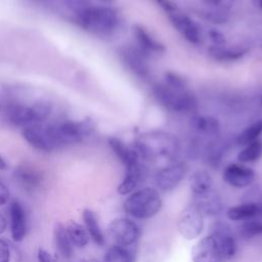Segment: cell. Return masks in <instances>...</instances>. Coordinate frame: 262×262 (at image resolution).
<instances>
[{"mask_svg": "<svg viewBox=\"0 0 262 262\" xmlns=\"http://www.w3.org/2000/svg\"><path fill=\"white\" fill-rule=\"evenodd\" d=\"M139 157L147 162L173 161L180 149L178 139L165 132H147L141 134L135 142Z\"/></svg>", "mask_w": 262, "mask_h": 262, "instance_id": "6da1fadb", "label": "cell"}, {"mask_svg": "<svg viewBox=\"0 0 262 262\" xmlns=\"http://www.w3.org/2000/svg\"><path fill=\"white\" fill-rule=\"evenodd\" d=\"M79 25L86 31L101 37L115 34L120 26L117 11L106 6H89L77 15Z\"/></svg>", "mask_w": 262, "mask_h": 262, "instance_id": "7a4b0ae2", "label": "cell"}, {"mask_svg": "<svg viewBox=\"0 0 262 262\" xmlns=\"http://www.w3.org/2000/svg\"><path fill=\"white\" fill-rule=\"evenodd\" d=\"M156 100L166 110L175 113H191L198 108V99L188 88H175L166 83L152 89Z\"/></svg>", "mask_w": 262, "mask_h": 262, "instance_id": "3957f363", "label": "cell"}, {"mask_svg": "<svg viewBox=\"0 0 262 262\" xmlns=\"http://www.w3.org/2000/svg\"><path fill=\"white\" fill-rule=\"evenodd\" d=\"M124 211L136 219H148L156 216L162 208L159 192L151 187L133 191L123 204Z\"/></svg>", "mask_w": 262, "mask_h": 262, "instance_id": "277c9868", "label": "cell"}, {"mask_svg": "<svg viewBox=\"0 0 262 262\" xmlns=\"http://www.w3.org/2000/svg\"><path fill=\"white\" fill-rule=\"evenodd\" d=\"M47 129L57 147L81 141L95 130L94 122L87 118L82 121H68L58 125H48Z\"/></svg>", "mask_w": 262, "mask_h": 262, "instance_id": "5b68a950", "label": "cell"}, {"mask_svg": "<svg viewBox=\"0 0 262 262\" xmlns=\"http://www.w3.org/2000/svg\"><path fill=\"white\" fill-rule=\"evenodd\" d=\"M107 234L117 246L129 247L140 236V229L135 222L127 218H117L107 226Z\"/></svg>", "mask_w": 262, "mask_h": 262, "instance_id": "8992f818", "label": "cell"}, {"mask_svg": "<svg viewBox=\"0 0 262 262\" xmlns=\"http://www.w3.org/2000/svg\"><path fill=\"white\" fill-rule=\"evenodd\" d=\"M176 225L179 234L183 238L192 241L199 237L203 232L204 216L194 206L190 205L182 210Z\"/></svg>", "mask_w": 262, "mask_h": 262, "instance_id": "52a82bcc", "label": "cell"}, {"mask_svg": "<svg viewBox=\"0 0 262 262\" xmlns=\"http://www.w3.org/2000/svg\"><path fill=\"white\" fill-rule=\"evenodd\" d=\"M212 235L222 261L232 259L237 251L236 241L230 226L223 222L215 223L210 233Z\"/></svg>", "mask_w": 262, "mask_h": 262, "instance_id": "ba28073f", "label": "cell"}, {"mask_svg": "<svg viewBox=\"0 0 262 262\" xmlns=\"http://www.w3.org/2000/svg\"><path fill=\"white\" fill-rule=\"evenodd\" d=\"M170 23L174 29L189 43L199 44L202 40V34L199 26L185 13L177 8L167 12Z\"/></svg>", "mask_w": 262, "mask_h": 262, "instance_id": "9c48e42d", "label": "cell"}, {"mask_svg": "<svg viewBox=\"0 0 262 262\" xmlns=\"http://www.w3.org/2000/svg\"><path fill=\"white\" fill-rule=\"evenodd\" d=\"M186 169L182 163L170 164L158 171L155 177L156 185L163 191H170L182 181Z\"/></svg>", "mask_w": 262, "mask_h": 262, "instance_id": "30bf717a", "label": "cell"}, {"mask_svg": "<svg viewBox=\"0 0 262 262\" xmlns=\"http://www.w3.org/2000/svg\"><path fill=\"white\" fill-rule=\"evenodd\" d=\"M23 136L31 146L38 150L48 152L57 148V145L52 139L47 126L42 127L39 125H33L26 127L23 130Z\"/></svg>", "mask_w": 262, "mask_h": 262, "instance_id": "8fae6325", "label": "cell"}, {"mask_svg": "<svg viewBox=\"0 0 262 262\" xmlns=\"http://www.w3.org/2000/svg\"><path fill=\"white\" fill-rule=\"evenodd\" d=\"M255 171L241 164H229L225 167L222 177L224 182L236 188L249 186L255 179Z\"/></svg>", "mask_w": 262, "mask_h": 262, "instance_id": "7c38bea8", "label": "cell"}, {"mask_svg": "<svg viewBox=\"0 0 262 262\" xmlns=\"http://www.w3.org/2000/svg\"><path fill=\"white\" fill-rule=\"evenodd\" d=\"M121 57L126 67L136 76L146 78L149 75V67L146 61V54L140 49L127 46L121 50Z\"/></svg>", "mask_w": 262, "mask_h": 262, "instance_id": "4fadbf2b", "label": "cell"}, {"mask_svg": "<svg viewBox=\"0 0 262 262\" xmlns=\"http://www.w3.org/2000/svg\"><path fill=\"white\" fill-rule=\"evenodd\" d=\"M192 262H222L212 235L200 239L191 250Z\"/></svg>", "mask_w": 262, "mask_h": 262, "instance_id": "5bb4252c", "label": "cell"}, {"mask_svg": "<svg viewBox=\"0 0 262 262\" xmlns=\"http://www.w3.org/2000/svg\"><path fill=\"white\" fill-rule=\"evenodd\" d=\"M192 206H194L203 216H216L223 209L221 196L213 189L208 192L194 195Z\"/></svg>", "mask_w": 262, "mask_h": 262, "instance_id": "9a60e30c", "label": "cell"}, {"mask_svg": "<svg viewBox=\"0 0 262 262\" xmlns=\"http://www.w3.org/2000/svg\"><path fill=\"white\" fill-rule=\"evenodd\" d=\"M133 36L139 46V49L147 54V53H162L166 50L164 44L158 41L150 33L143 28L142 26L135 25L132 29Z\"/></svg>", "mask_w": 262, "mask_h": 262, "instance_id": "2e32d148", "label": "cell"}, {"mask_svg": "<svg viewBox=\"0 0 262 262\" xmlns=\"http://www.w3.org/2000/svg\"><path fill=\"white\" fill-rule=\"evenodd\" d=\"M10 229L11 237L14 242L24 239L27 229L26 213L18 202H13L10 205Z\"/></svg>", "mask_w": 262, "mask_h": 262, "instance_id": "e0dca14e", "label": "cell"}, {"mask_svg": "<svg viewBox=\"0 0 262 262\" xmlns=\"http://www.w3.org/2000/svg\"><path fill=\"white\" fill-rule=\"evenodd\" d=\"M144 177V169L141 163L133 165L126 169V174L122 182L119 184L117 191L122 194L132 193L141 183Z\"/></svg>", "mask_w": 262, "mask_h": 262, "instance_id": "ac0fdd59", "label": "cell"}, {"mask_svg": "<svg viewBox=\"0 0 262 262\" xmlns=\"http://www.w3.org/2000/svg\"><path fill=\"white\" fill-rule=\"evenodd\" d=\"M108 145L126 169L140 163V157L136 149L129 147L121 139L111 137L108 138Z\"/></svg>", "mask_w": 262, "mask_h": 262, "instance_id": "d6986e66", "label": "cell"}, {"mask_svg": "<svg viewBox=\"0 0 262 262\" xmlns=\"http://www.w3.org/2000/svg\"><path fill=\"white\" fill-rule=\"evenodd\" d=\"M7 111L9 121L16 126L26 128L33 125H38L32 105L13 104L9 106Z\"/></svg>", "mask_w": 262, "mask_h": 262, "instance_id": "ffe728a7", "label": "cell"}, {"mask_svg": "<svg viewBox=\"0 0 262 262\" xmlns=\"http://www.w3.org/2000/svg\"><path fill=\"white\" fill-rule=\"evenodd\" d=\"M14 178L27 190H33L41 184V174L34 167L20 165L14 171Z\"/></svg>", "mask_w": 262, "mask_h": 262, "instance_id": "44dd1931", "label": "cell"}, {"mask_svg": "<svg viewBox=\"0 0 262 262\" xmlns=\"http://www.w3.org/2000/svg\"><path fill=\"white\" fill-rule=\"evenodd\" d=\"M190 125L199 134L207 137H215L221 131L219 121L212 116H194L191 119Z\"/></svg>", "mask_w": 262, "mask_h": 262, "instance_id": "7402d4cb", "label": "cell"}, {"mask_svg": "<svg viewBox=\"0 0 262 262\" xmlns=\"http://www.w3.org/2000/svg\"><path fill=\"white\" fill-rule=\"evenodd\" d=\"M226 216L231 221H246L257 216L259 217V208L257 203H244L229 208L226 212Z\"/></svg>", "mask_w": 262, "mask_h": 262, "instance_id": "603a6c76", "label": "cell"}, {"mask_svg": "<svg viewBox=\"0 0 262 262\" xmlns=\"http://www.w3.org/2000/svg\"><path fill=\"white\" fill-rule=\"evenodd\" d=\"M248 52V49L244 48H230L225 47L224 45L220 46H211L208 50L209 56L217 61H234L243 56H245Z\"/></svg>", "mask_w": 262, "mask_h": 262, "instance_id": "cb8c5ba5", "label": "cell"}, {"mask_svg": "<svg viewBox=\"0 0 262 262\" xmlns=\"http://www.w3.org/2000/svg\"><path fill=\"white\" fill-rule=\"evenodd\" d=\"M213 186V179L209 172L196 170L189 177V187L194 195L210 191Z\"/></svg>", "mask_w": 262, "mask_h": 262, "instance_id": "d4e9b609", "label": "cell"}, {"mask_svg": "<svg viewBox=\"0 0 262 262\" xmlns=\"http://www.w3.org/2000/svg\"><path fill=\"white\" fill-rule=\"evenodd\" d=\"M83 220L89 236H91L96 245L102 246L104 244V235L100 229L97 217L94 212L89 209H85L83 211Z\"/></svg>", "mask_w": 262, "mask_h": 262, "instance_id": "484cf974", "label": "cell"}, {"mask_svg": "<svg viewBox=\"0 0 262 262\" xmlns=\"http://www.w3.org/2000/svg\"><path fill=\"white\" fill-rule=\"evenodd\" d=\"M64 227L71 243L76 247L84 248L89 243V234L81 224L70 220Z\"/></svg>", "mask_w": 262, "mask_h": 262, "instance_id": "4316f807", "label": "cell"}, {"mask_svg": "<svg viewBox=\"0 0 262 262\" xmlns=\"http://www.w3.org/2000/svg\"><path fill=\"white\" fill-rule=\"evenodd\" d=\"M54 241L59 254L64 258H70L73 255L72 243L68 236L66 227L61 223H57L54 227Z\"/></svg>", "mask_w": 262, "mask_h": 262, "instance_id": "83f0119b", "label": "cell"}, {"mask_svg": "<svg viewBox=\"0 0 262 262\" xmlns=\"http://www.w3.org/2000/svg\"><path fill=\"white\" fill-rule=\"evenodd\" d=\"M262 134V119L254 122L247 128H245L235 139V143L239 146H245L259 138Z\"/></svg>", "mask_w": 262, "mask_h": 262, "instance_id": "f1b7e54d", "label": "cell"}, {"mask_svg": "<svg viewBox=\"0 0 262 262\" xmlns=\"http://www.w3.org/2000/svg\"><path fill=\"white\" fill-rule=\"evenodd\" d=\"M237 233L245 241L262 236V221L255 218L243 221L237 228Z\"/></svg>", "mask_w": 262, "mask_h": 262, "instance_id": "f546056e", "label": "cell"}, {"mask_svg": "<svg viewBox=\"0 0 262 262\" xmlns=\"http://www.w3.org/2000/svg\"><path fill=\"white\" fill-rule=\"evenodd\" d=\"M262 157V141L257 139L245 145L237 154V160L242 163H253Z\"/></svg>", "mask_w": 262, "mask_h": 262, "instance_id": "4dcf8cb0", "label": "cell"}, {"mask_svg": "<svg viewBox=\"0 0 262 262\" xmlns=\"http://www.w3.org/2000/svg\"><path fill=\"white\" fill-rule=\"evenodd\" d=\"M104 262H133V255L125 247L115 245L106 251Z\"/></svg>", "mask_w": 262, "mask_h": 262, "instance_id": "1f68e13d", "label": "cell"}, {"mask_svg": "<svg viewBox=\"0 0 262 262\" xmlns=\"http://www.w3.org/2000/svg\"><path fill=\"white\" fill-rule=\"evenodd\" d=\"M32 107L34 111V115H35L37 124L46 120L51 112V104L48 101L43 100V99L34 102L32 104Z\"/></svg>", "mask_w": 262, "mask_h": 262, "instance_id": "d6a6232c", "label": "cell"}, {"mask_svg": "<svg viewBox=\"0 0 262 262\" xmlns=\"http://www.w3.org/2000/svg\"><path fill=\"white\" fill-rule=\"evenodd\" d=\"M205 13H206V15H205L206 19H208L214 24L226 23L229 17L227 10H222V9L211 8L210 10H207Z\"/></svg>", "mask_w": 262, "mask_h": 262, "instance_id": "836d02e7", "label": "cell"}, {"mask_svg": "<svg viewBox=\"0 0 262 262\" xmlns=\"http://www.w3.org/2000/svg\"><path fill=\"white\" fill-rule=\"evenodd\" d=\"M235 0H203V2L211 8L228 10Z\"/></svg>", "mask_w": 262, "mask_h": 262, "instance_id": "e575fe53", "label": "cell"}, {"mask_svg": "<svg viewBox=\"0 0 262 262\" xmlns=\"http://www.w3.org/2000/svg\"><path fill=\"white\" fill-rule=\"evenodd\" d=\"M10 260V251L7 243L3 239H0V262H9Z\"/></svg>", "mask_w": 262, "mask_h": 262, "instance_id": "d590c367", "label": "cell"}, {"mask_svg": "<svg viewBox=\"0 0 262 262\" xmlns=\"http://www.w3.org/2000/svg\"><path fill=\"white\" fill-rule=\"evenodd\" d=\"M209 36H210V39L214 43L215 46H220V45L225 44V38L219 31L212 30V31L209 32Z\"/></svg>", "mask_w": 262, "mask_h": 262, "instance_id": "8d00e7d4", "label": "cell"}, {"mask_svg": "<svg viewBox=\"0 0 262 262\" xmlns=\"http://www.w3.org/2000/svg\"><path fill=\"white\" fill-rule=\"evenodd\" d=\"M37 257H38V262H56L55 257L52 254H50L47 250L42 248L38 250Z\"/></svg>", "mask_w": 262, "mask_h": 262, "instance_id": "74e56055", "label": "cell"}, {"mask_svg": "<svg viewBox=\"0 0 262 262\" xmlns=\"http://www.w3.org/2000/svg\"><path fill=\"white\" fill-rule=\"evenodd\" d=\"M9 199V190L6 185L0 180V206L5 205Z\"/></svg>", "mask_w": 262, "mask_h": 262, "instance_id": "f35d334b", "label": "cell"}, {"mask_svg": "<svg viewBox=\"0 0 262 262\" xmlns=\"http://www.w3.org/2000/svg\"><path fill=\"white\" fill-rule=\"evenodd\" d=\"M157 2L159 3V5L166 11L169 12L175 8H177L176 4L173 3L171 0H157Z\"/></svg>", "mask_w": 262, "mask_h": 262, "instance_id": "ab89813d", "label": "cell"}, {"mask_svg": "<svg viewBox=\"0 0 262 262\" xmlns=\"http://www.w3.org/2000/svg\"><path fill=\"white\" fill-rule=\"evenodd\" d=\"M6 226H7L6 219H5V217L0 213V233H2V232L5 231Z\"/></svg>", "mask_w": 262, "mask_h": 262, "instance_id": "60d3db41", "label": "cell"}, {"mask_svg": "<svg viewBox=\"0 0 262 262\" xmlns=\"http://www.w3.org/2000/svg\"><path fill=\"white\" fill-rule=\"evenodd\" d=\"M6 96H7V94H6L5 90H4V88L0 85V105L3 104V103H5Z\"/></svg>", "mask_w": 262, "mask_h": 262, "instance_id": "b9f144b4", "label": "cell"}, {"mask_svg": "<svg viewBox=\"0 0 262 262\" xmlns=\"http://www.w3.org/2000/svg\"><path fill=\"white\" fill-rule=\"evenodd\" d=\"M7 168V164L4 161V159L0 156V170H5Z\"/></svg>", "mask_w": 262, "mask_h": 262, "instance_id": "7bdbcfd3", "label": "cell"}, {"mask_svg": "<svg viewBox=\"0 0 262 262\" xmlns=\"http://www.w3.org/2000/svg\"><path fill=\"white\" fill-rule=\"evenodd\" d=\"M253 3H254L255 6L262 9V0H253Z\"/></svg>", "mask_w": 262, "mask_h": 262, "instance_id": "ee69618b", "label": "cell"}, {"mask_svg": "<svg viewBox=\"0 0 262 262\" xmlns=\"http://www.w3.org/2000/svg\"><path fill=\"white\" fill-rule=\"evenodd\" d=\"M258 208H259V217H262V199L257 203Z\"/></svg>", "mask_w": 262, "mask_h": 262, "instance_id": "f6af8a7d", "label": "cell"}, {"mask_svg": "<svg viewBox=\"0 0 262 262\" xmlns=\"http://www.w3.org/2000/svg\"><path fill=\"white\" fill-rule=\"evenodd\" d=\"M81 262H99L96 259H92V258H88V259H83Z\"/></svg>", "mask_w": 262, "mask_h": 262, "instance_id": "bcb514c9", "label": "cell"}, {"mask_svg": "<svg viewBox=\"0 0 262 262\" xmlns=\"http://www.w3.org/2000/svg\"><path fill=\"white\" fill-rule=\"evenodd\" d=\"M96 1H98V2H100V3L107 4V3H112V2H114L115 0H96Z\"/></svg>", "mask_w": 262, "mask_h": 262, "instance_id": "7dc6e473", "label": "cell"}, {"mask_svg": "<svg viewBox=\"0 0 262 262\" xmlns=\"http://www.w3.org/2000/svg\"><path fill=\"white\" fill-rule=\"evenodd\" d=\"M261 46H262V45H261Z\"/></svg>", "mask_w": 262, "mask_h": 262, "instance_id": "c3c4849f", "label": "cell"}]
</instances>
